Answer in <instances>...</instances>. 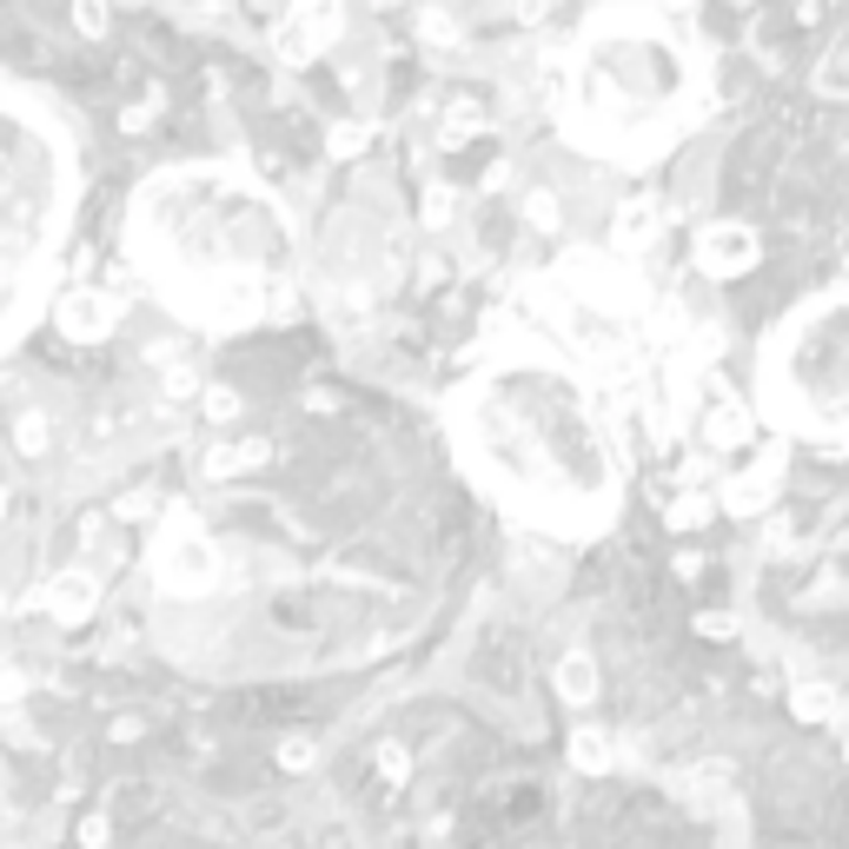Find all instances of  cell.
<instances>
[{
    "label": "cell",
    "instance_id": "obj_1",
    "mask_svg": "<svg viewBox=\"0 0 849 849\" xmlns=\"http://www.w3.org/2000/svg\"><path fill=\"white\" fill-rule=\"evenodd\" d=\"M458 438L472 478H485L511 511L558 531H591L611 518L618 472L584 412V398L551 372H491L458 392Z\"/></svg>",
    "mask_w": 849,
    "mask_h": 849
},
{
    "label": "cell",
    "instance_id": "obj_2",
    "mask_svg": "<svg viewBox=\"0 0 849 849\" xmlns=\"http://www.w3.org/2000/svg\"><path fill=\"white\" fill-rule=\"evenodd\" d=\"M139 259L173 272V306L193 319H246L272 299L286 272V226L279 213L232 186L226 173H193V179H153L139 206Z\"/></svg>",
    "mask_w": 849,
    "mask_h": 849
},
{
    "label": "cell",
    "instance_id": "obj_3",
    "mask_svg": "<svg viewBox=\"0 0 849 849\" xmlns=\"http://www.w3.org/2000/svg\"><path fill=\"white\" fill-rule=\"evenodd\" d=\"M691 46L658 13H604L591 40H578L571 73V126H591L584 139L604 153H638L671 139L664 126L691 106Z\"/></svg>",
    "mask_w": 849,
    "mask_h": 849
},
{
    "label": "cell",
    "instance_id": "obj_4",
    "mask_svg": "<svg viewBox=\"0 0 849 849\" xmlns=\"http://www.w3.org/2000/svg\"><path fill=\"white\" fill-rule=\"evenodd\" d=\"M770 418L810 438H849V292L790 319L764 365Z\"/></svg>",
    "mask_w": 849,
    "mask_h": 849
},
{
    "label": "cell",
    "instance_id": "obj_5",
    "mask_svg": "<svg viewBox=\"0 0 849 849\" xmlns=\"http://www.w3.org/2000/svg\"><path fill=\"white\" fill-rule=\"evenodd\" d=\"M159 584L166 591H206L213 584V545L193 531V518H173V545H159Z\"/></svg>",
    "mask_w": 849,
    "mask_h": 849
},
{
    "label": "cell",
    "instance_id": "obj_6",
    "mask_svg": "<svg viewBox=\"0 0 849 849\" xmlns=\"http://www.w3.org/2000/svg\"><path fill=\"white\" fill-rule=\"evenodd\" d=\"M757 259H764V246H757L750 226H711V232L697 239V266H704L711 279H744Z\"/></svg>",
    "mask_w": 849,
    "mask_h": 849
},
{
    "label": "cell",
    "instance_id": "obj_7",
    "mask_svg": "<svg viewBox=\"0 0 849 849\" xmlns=\"http://www.w3.org/2000/svg\"><path fill=\"white\" fill-rule=\"evenodd\" d=\"M53 319H60V332H66L73 345H93V339H106V332H113L120 306H113L106 292H93V286H86V292H66Z\"/></svg>",
    "mask_w": 849,
    "mask_h": 849
},
{
    "label": "cell",
    "instance_id": "obj_8",
    "mask_svg": "<svg viewBox=\"0 0 849 849\" xmlns=\"http://www.w3.org/2000/svg\"><path fill=\"white\" fill-rule=\"evenodd\" d=\"M777 472H784V465H777V452H770L764 465L737 472V478L724 485V511H737V518H744V511H764V505L777 498Z\"/></svg>",
    "mask_w": 849,
    "mask_h": 849
},
{
    "label": "cell",
    "instance_id": "obj_9",
    "mask_svg": "<svg viewBox=\"0 0 849 849\" xmlns=\"http://www.w3.org/2000/svg\"><path fill=\"white\" fill-rule=\"evenodd\" d=\"M93 604H100V584H93L86 571H60V578H46V611H53L60 624L93 618Z\"/></svg>",
    "mask_w": 849,
    "mask_h": 849
},
{
    "label": "cell",
    "instance_id": "obj_10",
    "mask_svg": "<svg viewBox=\"0 0 849 849\" xmlns=\"http://www.w3.org/2000/svg\"><path fill=\"white\" fill-rule=\"evenodd\" d=\"M658 199H624L618 206V226H611V246L618 252H644V246H658Z\"/></svg>",
    "mask_w": 849,
    "mask_h": 849
},
{
    "label": "cell",
    "instance_id": "obj_11",
    "mask_svg": "<svg viewBox=\"0 0 849 849\" xmlns=\"http://www.w3.org/2000/svg\"><path fill=\"white\" fill-rule=\"evenodd\" d=\"M266 438H239V445H213L206 452V478H232V472H259L266 465Z\"/></svg>",
    "mask_w": 849,
    "mask_h": 849
},
{
    "label": "cell",
    "instance_id": "obj_12",
    "mask_svg": "<svg viewBox=\"0 0 849 849\" xmlns=\"http://www.w3.org/2000/svg\"><path fill=\"white\" fill-rule=\"evenodd\" d=\"M292 20L325 46V40L339 33V20H345V0H292Z\"/></svg>",
    "mask_w": 849,
    "mask_h": 849
},
{
    "label": "cell",
    "instance_id": "obj_13",
    "mask_svg": "<svg viewBox=\"0 0 849 849\" xmlns=\"http://www.w3.org/2000/svg\"><path fill=\"white\" fill-rule=\"evenodd\" d=\"M558 691H565V704H591V697H598V671H591L584 651H571V658L558 664Z\"/></svg>",
    "mask_w": 849,
    "mask_h": 849
},
{
    "label": "cell",
    "instance_id": "obj_14",
    "mask_svg": "<svg viewBox=\"0 0 849 849\" xmlns=\"http://www.w3.org/2000/svg\"><path fill=\"white\" fill-rule=\"evenodd\" d=\"M790 711H797L804 724H830V717H837V691H830V684H797V691H790Z\"/></svg>",
    "mask_w": 849,
    "mask_h": 849
},
{
    "label": "cell",
    "instance_id": "obj_15",
    "mask_svg": "<svg viewBox=\"0 0 849 849\" xmlns=\"http://www.w3.org/2000/svg\"><path fill=\"white\" fill-rule=\"evenodd\" d=\"M711 511H717V505H711V491H677V498H671V511H664V525H671V531H697Z\"/></svg>",
    "mask_w": 849,
    "mask_h": 849
},
{
    "label": "cell",
    "instance_id": "obj_16",
    "mask_svg": "<svg viewBox=\"0 0 849 849\" xmlns=\"http://www.w3.org/2000/svg\"><path fill=\"white\" fill-rule=\"evenodd\" d=\"M704 432H711V445H744V432H750V412L724 398V405L711 412V425H704Z\"/></svg>",
    "mask_w": 849,
    "mask_h": 849
},
{
    "label": "cell",
    "instance_id": "obj_17",
    "mask_svg": "<svg viewBox=\"0 0 849 849\" xmlns=\"http://www.w3.org/2000/svg\"><path fill=\"white\" fill-rule=\"evenodd\" d=\"M571 764L578 770H611V737L604 731H578L571 737Z\"/></svg>",
    "mask_w": 849,
    "mask_h": 849
},
{
    "label": "cell",
    "instance_id": "obj_18",
    "mask_svg": "<svg viewBox=\"0 0 849 849\" xmlns=\"http://www.w3.org/2000/svg\"><path fill=\"white\" fill-rule=\"evenodd\" d=\"M332 159H359L365 146H372V126H359V120H345V126H332Z\"/></svg>",
    "mask_w": 849,
    "mask_h": 849
},
{
    "label": "cell",
    "instance_id": "obj_19",
    "mask_svg": "<svg viewBox=\"0 0 849 849\" xmlns=\"http://www.w3.org/2000/svg\"><path fill=\"white\" fill-rule=\"evenodd\" d=\"M312 764H319V744H312V737H286V744H279V770H292V777H306Z\"/></svg>",
    "mask_w": 849,
    "mask_h": 849
},
{
    "label": "cell",
    "instance_id": "obj_20",
    "mask_svg": "<svg viewBox=\"0 0 849 849\" xmlns=\"http://www.w3.org/2000/svg\"><path fill=\"white\" fill-rule=\"evenodd\" d=\"M525 219H531L538 232H558V219H565V213H558V199H551L545 186H531V199H525Z\"/></svg>",
    "mask_w": 849,
    "mask_h": 849
},
{
    "label": "cell",
    "instance_id": "obj_21",
    "mask_svg": "<svg viewBox=\"0 0 849 849\" xmlns=\"http://www.w3.org/2000/svg\"><path fill=\"white\" fill-rule=\"evenodd\" d=\"M199 405H206V418H239V392L232 385H206Z\"/></svg>",
    "mask_w": 849,
    "mask_h": 849
},
{
    "label": "cell",
    "instance_id": "obj_22",
    "mask_svg": "<svg viewBox=\"0 0 849 849\" xmlns=\"http://www.w3.org/2000/svg\"><path fill=\"white\" fill-rule=\"evenodd\" d=\"M73 20H80V33H106V0H73Z\"/></svg>",
    "mask_w": 849,
    "mask_h": 849
},
{
    "label": "cell",
    "instance_id": "obj_23",
    "mask_svg": "<svg viewBox=\"0 0 849 849\" xmlns=\"http://www.w3.org/2000/svg\"><path fill=\"white\" fill-rule=\"evenodd\" d=\"M472 126H478V113H472V106H458V113L445 120V146H465V139H472Z\"/></svg>",
    "mask_w": 849,
    "mask_h": 849
},
{
    "label": "cell",
    "instance_id": "obj_24",
    "mask_svg": "<svg viewBox=\"0 0 849 849\" xmlns=\"http://www.w3.org/2000/svg\"><path fill=\"white\" fill-rule=\"evenodd\" d=\"M445 219H452V193L432 186V193H425V226H445Z\"/></svg>",
    "mask_w": 849,
    "mask_h": 849
},
{
    "label": "cell",
    "instance_id": "obj_25",
    "mask_svg": "<svg viewBox=\"0 0 849 849\" xmlns=\"http://www.w3.org/2000/svg\"><path fill=\"white\" fill-rule=\"evenodd\" d=\"M40 445H46V418L27 412V418H20V452H40Z\"/></svg>",
    "mask_w": 849,
    "mask_h": 849
},
{
    "label": "cell",
    "instance_id": "obj_26",
    "mask_svg": "<svg viewBox=\"0 0 849 849\" xmlns=\"http://www.w3.org/2000/svg\"><path fill=\"white\" fill-rule=\"evenodd\" d=\"M425 33H432L438 46H452V40H458V27H452V13H438V7L425 13Z\"/></svg>",
    "mask_w": 849,
    "mask_h": 849
},
{
    "label": "cell",
    "instance_id": "obj_27",
    "mask_svg": "<svg viewBox=\"0 0 849 849\" xmlns=\"http://www.w3.org/2000/svg\"><path fill=\"white\" fill-rule=\"evenodd\" d=\"M379 764H385V777H392V784H405V750H398V744H385V750H379Z\"/></svg>",
    "mask_w": 849,
    "mask_h": 849
},
{
    "label": "cell",
    "instance_id": "obj_28",
    "mask_svg": "<svg viewBox=\"0 0 849 849\" xmlns=\"http://www.w3.org/2000/svg\"><path fill=\"white\" fill-rule=\"evenodd\" d=\"M193 385H199V379H193V372H186V365H173V372H166V392H173V398H186V392H193Z\"/></svg>",
    "mask_w": 849,
    "mask_h": 849
},
{
    "label": "cell",
    "instance_id": "obj_29",
    "mask_svg": "<svg viewBox=\"0 0 849 849\" xmlns=\"http://www.w3.org/2000/svg\"><path fill=\"white\" fill-rule=\"evenodd\" d=\"M80 843H86V849L106 843V817H86V824H80Z\"/></svg>",
    "mask_w": 849,
    "mask_h": 849
},
{
    "label": "cell",
    "instance_id": "obj_30",
    "mask_svg": "<svg viewBox=\"0 0 849 849\" xmlns=\"http://www.w3.org/2000/svg\"><path fill=\"white\" fill-rule=\"evenodd\" d=\"M671 7H697V0H671Z\"/></svg>",
    "mask_w": 849,
    "mask_h": 849
},
{
    "label": "cell",
    "instance_id": "obj_31",
    "mask_svg": "<svg viewBox=\"0 0 849 849\" xmlns=\"http://www.w3.org/2000/svg\"><path fill=\"white\" fill-rule=\"evenodd\" d=\"M843 757H849V737H843Z\"/></svg>",
    "mask_w": 849,
    "mask_h": 849
}]
</instances>
